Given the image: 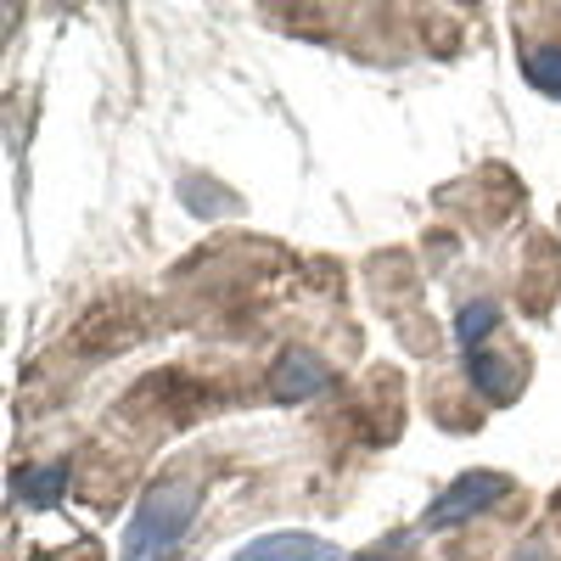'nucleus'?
I'll use <instances>...</instances> for the list:
<instances>
[{
    "instance_id": "obj_6",
    "label": "nucleus",
    "mask_w": 561,
    "mask_h": 561,
    "mask_svg": "<svg viewBox=\"0 0 561 561\" xmlns=\"http://www.w3.org/2000/svg\"><path fill=\"white\" fill-rule=\"evenodd\" d=\"M12 494H18L28 511H57V505H62V494H68V460L28 466V472L12 483Z\"/></svg>"
},
{
    "instance_id": "obj_9",
    "label": "nucleus",
    "mask_w": 561,
    "mask_h": 561,
    "mask_svg": "<svg viewBox=\"0 0 561 561\" xmlns=\"http://www.w3.org/2000/svg\"><path fill=\"white\" fill-rule=\"evenodd\" d=\"M511 561H550V556H545V550H539V545H528V550H523V556H511Z\"/></svg>"
},
{
    "instance_id": "obj_10",
    "label": "nucleus",
    "mask_w": 561,
    "mask_h": 561,
    "mask_svg": "<svg viewBox=\"0 0 561 561\" xmlns=\"http://www.w3.org/2000/svg\"><path fill=\"white\" fill-rule=\"evenodd\" d=\"M365 561H399V556H382V550H377V556H365Z\"/></svg>"
},
{
    "instance_id": "obj_8",
    "label": "nucleus",
    "mask_w": 561,
    "mask_h": 561,
    "mask_svg": "<svg viewBox=\"0 0 561 561\" xmlns=\"http://www.w3.org/2000/svg\"><path fill=\"white\" fill-rule=\"evenodd\" d=\"M523 79L539 90V96L561 102V45H528L523 51Z\"/></svg>"
},
{
    "instance_id": "obj_2",
    "label": "nucleus",
    "mask_w": 561,
    "mask_h": 561,
    "mask_svg": "<svg viewBox=\"0 0 561 561\" xmlns=\"http://www.w3.org/2000/svg\"><path fill=\"white\" fill-rule=\"evenodd\" d=\"M505 494H511V478H505V472H460V478H455L433 505H427V517H421V534H449V528H466L472 517L494 511Z\"/></svg>"
},
{
    "instance_id": "obj_7",
    "label": "nucleus",
    "mask_w": 561,
    "mask_h": 561,
    "mask_svg": "<svg viewBox=\"0 0 561 561\" xmlns=\"http://www.w3.org/2000/svg\"><path fill=\"white\" fill-rule=\"evenodd\" d=\"M500 320H505V309H500L494 298H472V304H460V309H455V343H460L466 354H478V348L500 332Z\"/></svg>"
},
{
    "instance_id": "obj_1",
    "label": "nucleus",
    "mask_w": 561,
    "mask_h": 561,
    "mask_svg": "<svg viewBox=\"0 0 561 561\" xmlns=\"http://www.w3.org/2000/svg\"><path fill=\"white\" fill-rule=\"evenodd\" d=\"M197 500H203L197 478H169L140 494L135 517L124 528V561H169L180 550V539L192 534Z\"/></svg>"
},
{
    "instance_id": "obj_3",
    "label": "nucleus",
    "mask_w": 561,
    "mask_h": 561,
    "mask_svg": "<svg viewBox=\"0 0 561 561\" xmlns=\"http://www.w3.org/2000/svg\"><path fill=\"white\" fill-rule=\"evenodd\" d=\"M237 561H343V550L314 534H259L237 550Z\"/></svg>"
},
{
    "instance_id": "obj_4",
    "label": "nucleus",
    "mask_w": 561,
    "mask_h": 561,
    "mask_svg": "<svg viewBox=\"0 0 561 561\" xmlns=\"http://www.w3.org/2000/svg\"><path fill=\"white\" fill-rule=\"evenodd\" d=\"M325 382H332V370H325V359H320V354H309V348H293L287 359H280V365L270 370V393H275L280 404L314 399Z\"/></svg>"
},
{
    "instance_id": "obj_5",
    "label": "nucleus",
    "mask_w": 561,
    "mask_h": 561,
    "mask_svg": "<svg viewBox=\"0 0 561 561\" xmlns=\"http://www.w3.org/2000/svg\"><path fill=\"white\" fill-rule=\"evenodd\" d=\"M466 382H472L489 404H511L517 399V370H511V359H500V354H489V348H478V354H466Z\"/></svg>"
}]
</instances>
